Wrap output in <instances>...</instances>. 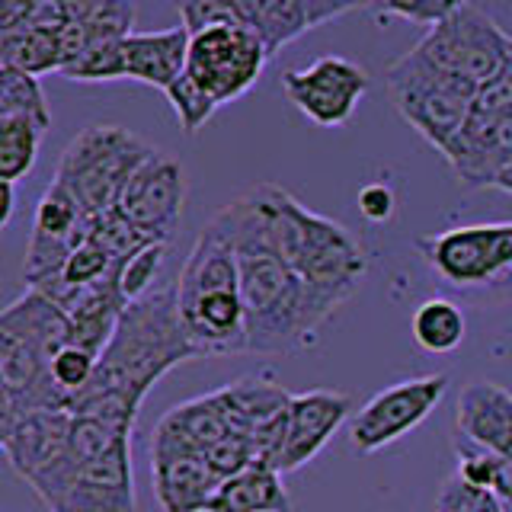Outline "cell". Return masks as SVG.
<instances>
[{"label": "cell", "instance_id": "cell-34", "mask_svg": "<svg viewBox=\"0 0 512 512\" xmlns=\"http://www.w3.org/2000/svg\"><path fill=\"white\" fill-rule=\"evenodd\" d=\"M96 362H100V356H93L90 349L77 346V343H68L58 349V356L52 362V378L58 388L71 397V404H74V397L90 384V378L96 372Z\"/></svg>", "mask_w": 512, "mask_h": 512}, {"label": "cell", "instance_id": "cell-3", "mask_svg": "<svg viewBox=\"0 0 512 512\" xmlns=\"http://www.w3.org/2000/svg\"><path fill=\"white\" fill-rule=\"evenodd\" d=\"M269 247L308 282L314 292L340 308L365 276V253L340 221L304 208L276 183L250 189Z\"/></svg>", "mask_w": 512, "mask_h": 512}, {"label": "cell", "instance_id": "cell-40", "mask_svg": "<svg viewBox=\"0 0 512 512\" xmlns=\"http://www.w3.org/2000/svg\"><path fill=\"white\" fill-rule=\"evenodd\" d=\"M13 208H16L13 183H4V180H0V228H7V224L13 221Z\"/></svg>", "mask_w": 512, "mask_h": 512}, {"label": "cell", "instance_id": "cell-4", "mask_svg": "<svg viewBox=\"0 0 512 512\" xmlns=\"http://www.w3.org/2000/svg\"><path fill=\"white\" fill-rule=\"evenodd\" d=\"M71 343V317L29 288L0 314V423L39 410H71L52 378V362Z\"/></svg>", "mask_w": 512, "mask_h": 512}, {"label": "cell", "instance_id": "cell-23", "mask_svg": "<svg viewBox=\"0 0 512 512\" xmlns=\"http://www.w3.org/2000/svg\"><path fill=\"white\" fill-rule=\"evenodd\" d=\"M288 493L282 474L269 464H250L221 480L208 512H288Z\"/></svg>", "mask_w": 512, "mask_h": 512}, {"label": "cell", "instance_id": "cell-19", "mask_svg": "<svg viewBox=\"0 0 512 512\" xmlns=\"http://www.w3.org/2000/svg\"><path fill=\"white\" fill-rule=\"evenodd\" d=\"M74 413L71 410H39L26 413L13 423H0V445L26 484H32L45 468L61 458L68 448Z\"/></svg>", "mask_w": 512, "mask_h": 512}, {"label": "cell", "instance_id": "cell-42", "mask_svg": "<svg viewBox=\"0 0 512 512\" xmlns=\"http://www.w3.org/2000/svg\"><path fill=\"white\" fill-rule=\"evenodd\" d=\"M503 74H506V80L512 84V45H509V64H506V71H503Z\"/></svg>", "mask_w": 512, "mask_h": 512}, {"label": "cell", "instance_id": "cell-21", "mask_svg": "<svg viewBox=\"0 0 512 512\" xmlns=\"http://www.w3.org/2000/svg\"><path fill=\"white\" fill-rule=\"evenodd\" d=\"M192 36L186 26L157 29V32H128L122 39L125 77L157 90H170L186 74Z\"/></svg>", "mask_w": 512, "mask_h": 512}, {"label": "cell", "instance_id": "cell-17", "mask_svg": "<svg viewBox=\"0 0 512 512\" xmlns=\"http://www.w3.org/2000/svg\"><path fill=\"white\" fill-rule=\"evenodd\" d=\"M151 480L164 512H208L221 487L205 455L160 436L151 439Z\"/></svg>", "mask_w": 512, "mask_h": 512}, {"label": "cell", "instance_id": "cell-7", "mask_svg": "<svg viewBox=\"0 0 512 512\" xmlns=\"http://www.w3.org/2000/svg\"><path fill=\"white\" fill-rule=\"evenodd\" d=\"M384 84H388L400 119L416 128L439 154L452 148L477 96V87L439 71L429 58L416 52V45L388 64Z\"/></svg>", "mask_w": 512, "mask_h": 512}, {"label": "cell", "instance_id": "cell-39", "mask_svg": "<svg viewBox=\"0 0 512 512\" xmlns=\"http://www.w3.org/2000/svg\"><path fill=\"white\" fill-rule=\"evenodd\" d=\"M304 10H308V20H311V29L324 26L330 20L343 13H352V10H362V7H372V0H301Z\"/></svg>", "mask_w": 512, "mask_h": 512}, {"label": "cell", "instance_id": "cell-6", "mask_svg": "<svg viewBox=\"0 0 512 512\" xmlns=\"http://www.w3.org/2000/svg\"><path fill=\"white\" fill-rule=\"evenodd\" d=\"M154 151L157 148L122 125H87L68 141L55 180L96 218L116 208L125 183Z\"/></svg>", "mask_w": 512, "mask_h": 512}, {"label": "cell", "instance_id": "cell-35", "mask_svg": "<svg viewBox=\"0 0 512 512\" xmlns=\"http://www.w3.org/2000/svg\"><path fill=\"white\" fill-rule=\"evenodd\" d=\"M436 512H506L500 496L468 484L461 474H452L439 490Z\"/></svg>", "mask_w": 512, "mask_h": 512}, {"label": "cell", "instance_id": "cell-33", "mask_svg": "<svg viewBox=\"0 0 512 512\" xmlns=\"http://www.w3.org/2000/svg\"><path fill=\"white\" fill-rule=\"evenodd\" d=\"M189 36L212 26H247V0H176Z\"/></svg>", "mask_w": 512, "mask_h": 512}, {"label": "cell", "instance_id": "cell-11", "mask_svg": "<svg viewBox=\"0 0 512 512\" xmlns=\"http://www.w3.org/2000/svg\"><path fill=\"white\" fill-rule=\"evenodd\" d=\"M269 58L263 39L250 26H212L192 36L186 71L224 106L240 100L260 80Z\"/></svg>", "mask_w": 512, "mask_h": 512}, {"label": "cell", "instance_id": "cell-16", "mask_svg": "<svg viewBox=\"0 0 512 512\" xmlns=\"http://www.w3.org/2000/svg\"><path fill=\"white\" fill-rule=\"evenodd\" d=\"M48 512H138L132 439L80 464Z\"/></svg>", "mask_w": 512, "mask_h": 512}, {"label": "cell", "instance_id": "cell-24", "mask_svg": "<svg viewBox=\"0 0 512 512\" xmlns=\"http://www.w3.org/2000/svg\"><path fill=\"white\" fill-rule=\"evenodd\" d=\"M0 68H13L23 74H48L64 68V48L58 29H20L0 36Z\"/></svg>", "mask_w": 512, "mask_h": 512}, {"label": "cell", "instance_id": "cell-27", "mask_svg": "<svg viewBox=\"0 0 512 512\" xmlns=\"http://www.w3.org/2000/svg\"><path fill=\"white\" fill-rule=\"evenodd\" d=\"M45 128L26 119H0V180L16 183L32 173L39 160Z\"/></svg>", "mask_w": 512, "mask_h": 512}, {"label": "cell", "instance_id": "cell-30", "mask_svg": "<svg viewBox=\"0 0 512 512\" xmlns=\"http://www.w3.org/2000/svg\"><path fill=\"white\" fill-rule=\"evenodd\" d=\"M90 240L93 244H100L112 260L116 263H128L138 250H144L148 244H154L151 237H144L132 221L122 218L116 208L112 212H103V215H96L93 224H90Z\"/></svg>", "mask_w": 512, "mask_h": 512}, {"label": "cell", "instance_id": "cell-37", "mask_svg": "<svg viewBox=\"0 0 512 512\" xmlns=\"http://www.w3.org/2000/svg\"><path fill=\"white\" fill-rule=\"evenodd\" d=\"M164 253H167V244H148L122 266V292L128 304L154 292V279L160 272V263H164Z\"/></svg>", "mask_w": 512, "mask_h": 512}, {"label": "cell", "instance_id": "cell-32", "mask_svg": "<svg viewBox=\"0 0 512 512\" xmlns=\"http://www.w3.org/2000/svg\"><path fill=\"white\" fill-rule=\"evenodd\" d=\"M167 100L186 135H199V128L218 112V100L189 71L167 90Z\"/></svg>", "mask_w": 512, "mask_h": 512}, {"label": "cell", "instance_id": "cell-41", "mask_svg": "<svg viewBox=\"0 0 512 512\" xmlns=\"http://www.w3.org/2000/svg\"><path fill=\"white\" fill-rule=\"evenodd\" d=\"M493 189H503V192H509V196H512V154L506 157V164L500 167V173H496Z\"/></svg>", "mask_w": 512, "mask_h": 512}, {"label": "cell", "instance_id": "cell-12", "mask_svg": "<svg viewBox=\"0 0 512 512\" xmlns=\"http://www.w3.org/2000/svg\"><path fill=\"white\" fill-rule=\"evenodd\" d=\"M445 391L448 375L436 372L391 384V388L375 394L356 416H349V439L356 452L372 455L404 439L407 432L426 423V416L442 404Z\"/></svg>", "mask_w": 512, "mask_h": 512}, {"label": "cell", "instance_id": "cell-18", "mask_svg": "<svg viewBox=\"0 0 512 512\" xmlns=\"http://www.w3.org/2000/svg\"><path fill=\"white\" fill-rule=\"evenodd\" d=\"M346 416H352V397L343 391L314 388L304 394H292L285 445L276 471L292 474L301 471L308 461H314L324 452V445L333 439V432L346 423Z\"/></svg>", "mask_w": 512, "mask_h": 512}, {"label": "cell", "instance_id": "cell-5", "mask_svg": "<svg viewBox=\"0 0 512 512\" xmlns=\"http://www.w3.org/2000/svg\"><path fill=\"white\" fill-rule=\"evenodd\" d=\"M176 304L199 356L250 352L237 250L215 221L205 224L186 256L176 279Z\"/></svg>", "mask_w": 512, "mask_h": 512}, {"label": "cell", "instance_id": "cell-38", "mask_svg": "<svg viewBox=\"0 0 512 512\" xmlns=\"http://www.w3.org/2000/svg\"><path fill=\"white\" fill-rule=\"evenodd\" d=\"M394 208H397V199H394V189L384 186V183H368L362 192H359V212L362 218L375 221V224H384L394 218Z\"/></svg>", "mask_w": 512, "mask_h": 512}, {"label": "cell", "instance_id": "cell-8", "mask_svg": "<svg viewBox=\"0 0 512 512\" xmlns=\"http://www.w3.org/2000/svg\"><path fill=\"white\" fill-rule=\"evenodd\" d=\"M512 39L496 26L471 0L426 29V36L416 42V52L429 58L439 71L452 74L471 87H487L496 77H503L509 64Z\"/></svg>", "mask_w": 512, "mask_h": 512}, {"label": "cell", "instance_id": "cell-9", "mask_svg": "<svg viewBox=\"0 0 512 512\" xmlns=\"http://www.w3.org/2000/svg\"><path fill=\"white\" fill-rule=\"evenodd\" d=\"M429 269L461 288H493L512 282V221L464 224L416 240Z\"/></svg>", "mask_w": 512, "mask_h": 512}, {"label": "cell", "instance_id": "cell-26", "mask_svg": "<svg viewBox=\"0 0 512 512\" xmlns=\"http://www.w3.org/2000/svg\"><path fill=\"white\" fill-rule=\"evenodd\" d=\"M410 333L420 349L432 352V356H445L455 352L468 333V320H464L461 308L448 298H429L413 311Z\"/></svg>", "mask_w": 512, "mask_h": 512}, {"label": "cell", "instance_id": "cell-15", "mask_svg": "<svg viewBox=\"0 0 512 512\" xmlns=\"http://www.w3.org/2000/svg\"><path fill=\"white\" fill-rule=\"evenodd\" d=\"M93 218L84 212L68 189L58 180H52L42 192V199L36 205V218H32V234L26 247V263H23V279L29 288H39L52 276L64 269V263L71 260V253L87 244Z\"/></svg>", "mask_w": 512, "mask_h": 512}, {"label": "cell", "instance_id": "cell-43", "mask_svg": "<svg viewBox=\"0 0 512 512\" xmlns=\"http://www.w3.org/2000/svg\"><path fill=\"white\" fill-rule=\"evenodd\" d=\"M503 509H506V512H512V500H509V503H503Z\"/></svg>", "mask_w": 512, "mask_h": 512}, {"label": "cell", "instance_id": "cell-36", "mask_svg": "<svg viewBox=\"0 0 512 512\" xmlns=\"http://www.w3.org/2000/svg\"><path fill=\"white\" fill-rule=\"evenodd\" d=\"M464 0H372V10L381 20H407L420 26H436Z\"/></svg>", "mask_w": 512, "mask_h": 512}, {"label": "cell", "instance_id": "cell-10", "mask_svg": "<svg viewBox=\"0 0 512 512\" xmlns=\"http://www.w3.org/2000/svg\"><path fill=\"white\" fill-rule=\"evenodd\" d=\"M512 154V84L496 77L493 84L480 87L468 122L458 132L442 157L452 164L455 176L471 189H493V180L506 157Z\"/></svg>", "mask_w": 512, "mask_h": 512}, {"label": "cell", "instance_id": "cell-1", "mask_svg": "<svg viewBox=\"0 0 512 512\" xmlns=\"http://www.w3.org/2000/svg\"><path fill=\"white\" fill-rule=\"evenodd\" d=\"M189 359L202 356L183 327L176 285L154 288L122 311L119 327L100 352L90 384L74 397L71 413L135 429L148 391Z\"/></svg>", "mask_w": 512, "mask_h": 512}, {"label": "cell", "instance_id": "cell-25", "mask_svg": "<svg viewBox=\"0 0 512 512\" xmlns=\"http://www.w3.org/2000/svg\"><path fill=\"white\" fill-rule=\"evenodd\" d=\"M247 26L263 39L269 55H279L311 29L301 0H247Z\"/></svg>", "mask_w": 512, "mask_h": 512}, {"label": "cell", "instance_id": "cell-28", "mask_svg": "<svg viewBox=\"0 0 512 512\" xmlns=\"http://www.w3.org/2000/svg\"><path fill=\"white\" fill-rule=\"evenodd\" d=\"M0 119H26L42 125L45 132L52 128V112H48L39 77L0 68Z\"/></svg>", "mask_w": 512, "mask_h": 512}, {"label": "cell", "instance_id": "cell-13", "mask_svg": "<svg viewBox=\"0 0 512 512\" xmlns=\"http://www.w3.org/2000/svg\"><path fill=\"white\" fill-rule=\"evenodd\" d=\"M282 90L304 119L320 128H340L352 119L359 100L368 93V74L356 61L324 55L308 68L285 71Z\"/></svg>", "mask_w": 512, "mask_h": 512}, {"label": "cell", "instance_id": "cell-2", "mask_svg": "<svg viewBox=\"0 0 512 512\" xmlns=\"http://www.w3.org/2000/svg\"><path fill=\"white\" fill-rule=\"evenodd\" d=\"M228 234L240 266V298L247 314V346L256 356H285L314 340L336 311L282 256L269 247L260 212L247 196L224 205L212 218Z\"/></svg>", "mask_w": 512, "mask_h": 512}, {"label": "cell", "instance_id": "cell-31", "mask_svg": "<svg viewBox=\"0 0 512 512\" xmlns=\"http://www.w3.org/2000/svg\"><path fill=\"white\" fill-rule=\"evenodd\" d=\"M64 13H68V23L96 26L112 36L135 32V0H64Z\"/></svg>", "mask_w": 512, "mask_h": 512}, {"label": "cell", "instance_id": "cell-14", "mask_svg": "<svg viewBox=\"0 0 512 512\" xmlns=\"http://www.w3.org/2000/svg\"><path fill=\"white\" fill-rule=\"evenodd\" d=\"M186 205V173L176 157L154 151L125 183L116 202V212L128 218L135 228L151 237L154 244H170L180 228Z\"/></svg>", "mask_w": 512, "mask_h": 512}, {"label": "cell", "instance_id": "cell-22", "mask_svg": "<svg viewBox=\"0 0 512 512\" xmlns=\"http://www.w3.org/2000/svg\"><path fill=\"white\" fill-rule=\"evenodd\" d=\"M231 423L228 416H224V407L218 394H205V397H196V400H186V404L173 407L164 413V420L157 423L154 436L160 439H170L176 445L189 448V452H199L205 455L208 448L218 445L224 436H231Z\"/></svg>", "mask_w": 512, "mask_h": 512}, {"label": "cell", "instance_id": "cell-29", "mask_svg": "<svg viewBox=\"0 0 512 512\" xmlns=\"http://www.w3.org/2000/svg\"><path fill=\"white\" fill-rule=\"evenodd\" d=\"M61 74L68 80H77V84H112V80H128L122 39H103V42L90 45L87 52L74 58Z\"/></svg>", "mask_w": 512, "mask_h": 512}, {"label": "cell", "instance_id": "cell-20", "mask_svg": "<svg viewBox=\"0 0 512 512\" xmlns=\"http://www.w3.org/2000/svg\"><path fill=\"white\" fill-rule=\"evenodd\" d=\"M458 436L512 461V394L503 384L471 381L458 397Z\"/></svg>", "mask_w": 512, "mask_h": 512}]
</instances>
